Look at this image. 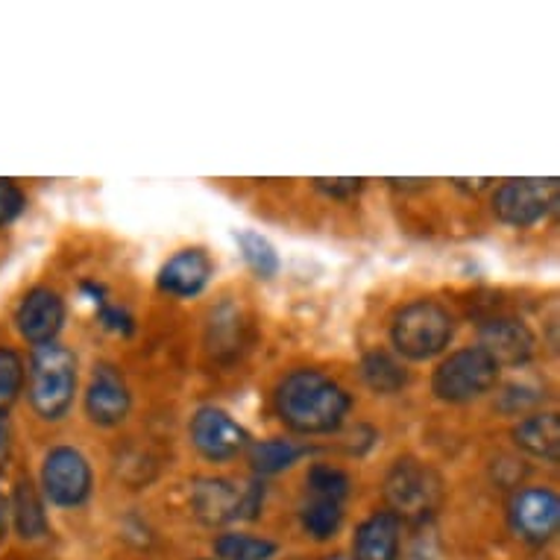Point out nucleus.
<instances>
[{
    "mask_svg": "<svg viewBox=\"0 0 560 560\" xmlns=\"http://www.w3.org/2000/svg\"><path fill=\"white\" fill-rule=\"evenodd\" d=\"M276 417L296 434H335L347 423L352 396L323 370H294L273 394Z\"/></svg>",
    "mask_w": 560,
    "mask_h": 560,
    "instance_id": "f257e3e1",
    "label": "nucleus"
},
{
    "mask_svg": "<svg viewBox=\"0 0 560 560\" xmlns=\"http://www.w3.org/2000/svg\"><path fill=\"white\" fill-rule=\"evenodd\" d=\"M77 355L62 343H45L36 347L33 359H30V405L33 411L47 420V423H59L68 411L74 408L77 396Z\"/></svg>",
    "mask_w": 560,
    "mask_h": 560,
    "instance_id": "f03ea898",
    "label": "nucleus"
},
{
    "mask_svg": "<svg viewBox=\"0 0 560 560\" xmlns=\"http://www.w3.org/2000/svg\"><path fill=\"white\" fill-rule=\"evenodd\" d=\"M455 338V317L438 300H413L394 314L390 340L399 355L411 361H432Z\"/></svg>",
    "mask_w": 560,
    "mask_h": 560,
    "instance_id": "7ed1b4c3",
    "label": "nucleus"
},
{
    "mask_svg": "<svg viewBox=\"0 0 560 560\" xmlns=\"http://www.w3.org/2000/svg\"><path fill=\"white\" fill-rule=\"evenodd\" d=\"M265 505V485L247 481L238 487L230 478L202 476L191 481V511L202 525H230L258 520Z\"/></svg>",
    "mask_w": 560,
    "mask_h": 560,
    "instance_id": "20e7f679",
    "label": "nucleus"
},
{
    "mask_svg": "<svg viewBox=\"0 0 560 560\" xmlns=\"http://www.w3.org/2000/svg\"><path fill=\"white\" fill-rule=\"evenodd\" d=\"M443 499V481L429 464L417 458H399L385 476L387 511L399 520L425 523Z\"/></svg>",
    "mask_w": 560,
    "mask_h": 560,
    "instance_id": "39448f33",
    "label": "nucleus"
},
{
    "mask_svg": "<svg viewBox=\"0 0 560 560\" xmlns=\"http://www.w3.org/2000/svg\"><path fill=\"white\" fill-rule=\"evenodd\" d=\"M499 373H502V368L487 355L485 349L464 347L438 364L432 376V394L441 402L467 405L490 394L497 387Z\"/></svg>",
    "mask_w": 560,
    "mask_h": 560,
    "instance_id": "423d86ee",
    "label": "nucleus"
},
{
    "mask_svg": "<svg viewBox=\"0 0 560 560\" xmlns=\"http://www.w3.org/2000/svg\"><path fill=\"white\" fill-rule=\"evenodd\" d=\"M94 487L92 464L74 446H54L42 464V493L56 508H80Z\"/></svg>",
    "mask_w": 560,
    "mask_h": 560,
    "instance_id": "0eeeda50",
    "label": "nucleus"
},
{
    "mask_svg": "<svg viewBox=\"0 0 560 560\" xmlns=\"http://www.w3.org/2000/svg\"><path fill=\"white\" fill-rule=\"evenodd\" d=\"M558 206V179H508L493 194V214L505 226L528 230Z\"/></svg>",
    "mask_w": 560,
    "mask_h": 560,
    "instance_id": "6e6552de",
    "label": "nucleus"
},
{
    "mask_svg": "<svg viewBox=\"0 0 560 560\" xmlns=\"http://www.w3.org/2000/svg\"><path fill=\"white\" fill-rule=\"evenodd\" d=\"M508 523L520 540L532 546H546L555 540L560 525V499L549 487H525L516 490L508 505Z\"/></svg>",
    "mask_w": 560,
    "mask_h": 560,
    "instance_id": "1a4fd4ad",
    "label": "nucleus"
},
{
    "mask_svg": "<svg viewBox=\"0 0 560 560\" xmlns=\"http://www.w3.org/2000/svg\"><path fill=\"white\" fill-rule=\"evenodd\" d=\"M188 434H191L194 450L200 452L206 460H214V464H226V460L238 458L241 452H247L249 446L247 429L235 423L232 413H226L223 408H214V405H202V408L194 411Z\"/></svg>",
    "mask_w": 560,
    "mask_h": 560,
    "instance_id": "9d476101",
    "label": "nucleus"
},
{
    "mask_svg": "<svg viewBox=\"0 0 560 560\" xmlns=\"http://www.w3.org/2000/svg\"><path fill=\"white\" fill-rule=\"evenodd\" d=\"M132 411V394L124 373L115 364H97L92 370L89 387H85V413L94 425L101 429H115Z\"/></svg>",
    "mask_w": 560,
    "mask_h": 560,
    "instance_id": "9b49d317",
    "label": "nucleus"
},
{
    "mask_svg": "<svg viewBox=\"0 0 560 560\" xmlns=\"http://www.w3.org/2000/svg\"><path fill=\"white\" fill-rule=\"evenodd\" d=\"M478 347L499 368H525L537 352V338L520 317H490L478 326Z\"/></svg>",
    "mask_w": 560,
    "mask_h": 560,
    "instance_id": "f8f14e48",
    "label": "nucleus"
},
{
    "mask_svg": "<svg viewBox=\"0 0 560 560\" xmlns=\"http://www.w3.org/2000/svg\"><path fill=\"white\" fill-rule=\"evenodd\" d=\"M15 326L21 338L30 340L33 347L56 343V335L65 326V300L54 288L38 285L24 294V300L15 308Z\"/></svg>",
    "mask_w": 560,
    "mask_h": 560,
    "instance_id": "ddd939ff",
    "label": "nucleus"
},
{
    "mask_svg": "<svg viewBox=\"0 0 560 560\" xmlns=\"http://www.w3.org/2000/svg\"><path fill=\"white\" fill-rule=\"evenodd\" d=\"M214 265L206 249L188 247L179 249L167 258L162 270L156 276V285L162 294L179 296V300H191V296L202 294L206 285L212 282Z\"/></svg>",
    "mask_w": 560,
    "mask_h": 560,
    "instance_id": "4468645a",
    "label": "nucleus"
},
{
    "mask_svg": "<svg viewBox=\"0 0 560 560\" xmlns=\"http://www.w3.org/2000/svg\"><path fill=\"white\" fill-rule=\"evenodd\" d=\"M402 542V520L390 511H376L355 528L352 560H396Z\"/></svg>",
    "mask_w": 560,
    "mask_h": 560,
    "instance_id": "2eb2a0df",
    "label": "nucleus"
},
{
    "mask_svg": "<svg viewBox=\"0 0 560 560\" xmlns=\"http://www.w3.org/2000/svg\"><path fill=\"white\" fill-rule=\"evenodd\" d=\"M514 443L523 452L534 458L546 460V464H558L560 460V420L558 413L540 411L528 413L514 425Z\"/></svg>",
    "mask_w": 560,
    "mask_h": 560,
    "instance_id": "dca6fc26",
    "label": "nucleus"
},
{
    "mask_svg": "<svg viewBox=\"0 0 560 560\" xmlns=\"http://www.w3.org/2000/svg\"><path fill=\"white\" fill-rule=\"evenodd\" d=\"M12 516H15V528L24 540H42L47 534V511L45 499L33 485V478H19L15 490H12Z\"/></svg>",
    "mask_w": 560,
    "mask_h": 560,
    "instance_id": "f3484780",
    "label": "nucleus"
},
{
    "mask_svg": "<svg viewBox=\"0 0 560 560\" xmlns=\"http://www.w3.org/2000/svg\"><path fill=\"white\" fill-rule=\"evenodd\" d=\"M249 464L256 469V476H279L291 469L300 458H308L314 455L312 446H303V443L285 441V438H270V441H256L247 446Z\"/></svg>",
    "mask_w": 560,
    "mask_h": 560,
    "instance_id": "a211bd4d",
    "label": "nucleus"
},
{
    "mask_svg": "<svg viewBox=\"0 0 560 560\" xmlns=\"http://www.w3.org/2000/svg\"><path fill=\"white\" fill-rule=\"evenodd\" d=\"M361 378L368 382L370 390H376L382 396L399 394L411 382L402 361L394 359L385 349H373V352L364 355V361H361Z\"/></svg>",
    "mask_w": 560,
    "mask_h": 560,
    "instance_id": "6ab92c4d",
    "label": "nucleus"
},
{
    "mask_svg": "<svg viewBox=\"0 0 560 560\" xmlns=\"http://www.w3.org/2000/svg\"><path fill=\"white\" fill-rule=\"evenodd\" d=\"M300 525L312 540H331L343 525V505L331 499H314L300 508Z\"/></svg>",
    "mask_w": 560,
    "mask_h": 560,
    "instance_id": "aec40b11",
    "label": "nucleus"
},
{
    "mask_svg": "<svg viewBox=\"0 0 560 560\" xmlns=\"http://www.w3.org/2000/svg\"><path fill=\"white\" fill-rule=\"evenodd\" d=\"M235 241H238L241 256H244L247 267L258 276V279H273V276L279 273L282 261H279V253H276V247L270 244V238H265V235L256 230H241L235 232Z\"/></svg>",
    "mask_w": 560,
    "mask_h": 560,
    "instance_id": "412c9836",
    "label": "nucleus"
},
{
    "mask_svg": "<svg viewBox=\"0 0 560 560\" xmlns=\"http://www.w3.org/2000/svg\"><path fill=\"white\" fill-rule=\"evenodd\" d=\"M80 291L94 303V308H97V323H101L103 329L115 331L120 338H132V331H136V317H132L124 305L109 303V291H106V285H101V282H83Z\"/></svg>",
    "mask_w": 560,
    "mask_h": 560,
    "instance_id": "4be33fe9",
    "label": "nucleus"
},
{
    "mask_svg": "<svg viewBox=\"0 0 560 560\" xmlns=\"http://www.w3.org/2000/svg\"><path fill=\"white\" fill-rule=\"evenodd\" d=\"M273 540H267V537H256V534H241V532H230L221 534L218 540H214V555L221 560H270L276 555Z\"/></svg>",
    "mask_w": 560,
    "mask_h": 560,
    "instance_id": "5701e85b",
    "label": "nucleus"
},
{
    "mask_svg": "<svg viewBox=\"0 0 560 560\" xmlns=\"http://www.w3.org/2000/svg\"><path fill=\"white\" fill-rule=\"evenodd\" d=\"M305 487L312 490L314 499H331V502H343L352 490V478L340 467L331 464H314L305 476Z\"/></svg>",
    "mask_w": 560,
    "mask_h": 560,
    "instance_id": "b1692460",
    "label": "nucleus"
},
{
    "mask_svg": "<svg viewBox=\"0 0 560 560\" xmlns=\"http://www.w3.org/2000/svg\"><path fill=\"white\" fill-rule=\"evenodd\" d=\"M24 359H21L15 349H0V411L12 405L24 390Z\"/></svg>",
    "mask_w": 560,
    "mask_h": 560,
    "instance_id": "393cba45",
    "label": "nucleus"
},
{
    "mask_svg": "<svg viewBox=\"0 0 560 560\" xmlns=\"http://www.w3.org/2000/svg\"><path fill=\"white\" fill-rule=\"evenodd\" d=\"M24 206H27V197H24L19 185L12 183V179H0V226H7L15 218H21Z\"/></svg>",
    "mask_w": 560,
    "mask_h": 560,
    "instance_id": "a878e982",
    "label": "nucleus"
},
{
    "mask_svg": "<svg viewBox=\"0 0 560 560\" xmlns=\"http://www.w3.org/2000/svg\"><path fill=\"white\" fill-rule=\"evenodd\" d=\"M312 185L331 200H352L364 188V179H352V176H347V179H312Z\"/></svg>",
    "mask_w": 560,
    "mask_h": 560,
    "instance_id": "bb28decb",
    "label": "nucleus"
},
{
    "mask_svg": "<svg viewBox=\"0 0 560 560\" xmlns=\"http://www.w3.org/2000/svg\"><path fill=\"white\" fill-rule=\"evenodd\" d=\"M10 455H12V425L7 411H0V469L7 467Z\"/></svg>",
    "mask_w": 560,
    "mask_h": 560,
    "instance_id": "cd10ccee",
    "label": "nucleus"
},
{
    "mask_svg": "<svg viewBox=\"0 0 560 560\" xmlns=\"http://www.w3.org/2000/svg\"><path fill=\"white\" fill-rule=\"evenodd\" d=\"M7 514H10V505H7V499L0 497V540L7 534Z\"/></svg>",
    "mask_w": 560,
    "mask_h": 560,
    "instance_id": "c85d7f7f",
    "label": "nucleus"
},
{
    "mask_svg": "<svg viewBox=\"0 0 560 560\" xmlns=\"http://www.w3.org/2000/svg\"><path fill=\"white\" fill-rule=\"evenodd\" d=\"M323 560H352V558H343V555H329V558H323Z\"/></svg>",
    "mask_w": 560,
    "mask_h": 560,
    "instance_id": "c756f323",
    "label": "nucleus"
}]
</instances>
